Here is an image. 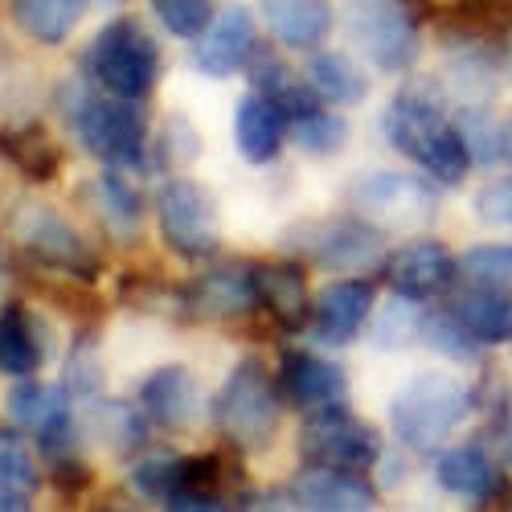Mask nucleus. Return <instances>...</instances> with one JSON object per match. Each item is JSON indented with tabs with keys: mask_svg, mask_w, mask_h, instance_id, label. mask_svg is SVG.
I'll return each mask as SVG.
<instances>
[{
	"mask_svg": "<svg viewBox=\"0 0 512 512\" xmlns=\"http://www.w3.org/2000/svg\"><path fill=\"white\" fill-rule=\"evenodd\" d=\"M185 304L201 320H238V316H250L254 308L263 304L259 275H254V267H246V263L213 267V271H205L185 291Z\"/></svg>",
	"mask_w": 512,
	"mask_h": 512,
	"instance_id": "17",
	"label": "nucleus"
},
{
	"mask_svg": "<svg viewBox=\"0 0 512 512\" xmlns=\"http://www.w3.org/2000/svg\"><path fill=\"white\" fill-rule=\"evenodd\" d=\"M381 275L398 295H410L422 304L431 295L451 291V283L459 279V254H451V246L439 238H410L386 254Z\"/></svg>",
	"mask_w": 512,
	"mask_h": 512,
	"instance_id": "13",
	"label": "nucleus"
},
{
	"mask_svg": "<svg viewBox=\"0 0 512 512\" xmlns=\"http://www.w3.org/2000/svg\"><path fill=\"white\" fill-rule=\"evenodd\" d=\"M422 340H426V345H431L435 353L451 357V361H467V357H476V353H480V345L463 332V324H459L447 308L435 312V316H426V324H422Z\"/></svg>",
	"mask_w": 512,
	"mask_h": 512,
	"instance_id": "39",
	"label": "nucleus"
},
{
	"mask_svg": "<svg viewBox=\"0 0 512 512\" xmlns=\"http://www.w3.org/2000/svg\"><path fill=\"white\" fill-rule=\"evenodd\" d=\"M70 127L78 144L87 148L103 168L136 173L148 160V127L140 115V103L119 99L107 91L78 87L70 99Z\"/></svg>",
	"mask_w": 512,
	"mask_h": 512,
	"instance_id": "4",
	"label": "nucleus"
},
{
	"mask_svg": "<svg viewBox=\"0 0 512 512\" xmlns=\"http://www.w3.org/2000/svg\"><path fill=\"white\" fill-rule=\"evenodd\" d=\"M291 140L308 156H332V152H340L349 144V123H345V115L316 107L300 119H291Z\"/></svg>",
	"mask_w": 512,
	"mask_h": 512,
	"instance_id": "33",
	"label": "nucleus"
},
{
	"mask_svg": "<svg viewBox=\"0 0 512 512\" xmlns=\"http://www.w3.org/2000/svg\"><path fill=\"white\" fill-rule=\"evenodd\" d=\"M508 426H512V410H508Z\"/></svg>",
	"mask_w": 512,
	"mask_h": 512,
	"instance_id": "44",
	"label": "nucleus"
},
{
	"mask_svg": "<svg viewBox=\"0 0 512 512\" xmlns=\"http://www.w3.org/2000/svg\"><path fill=\"white\" fill-rule=\"evenodd\" d=\"M500 160L512 168V115L500 119Z\"/></svg>",
	"mask_w": 512,
	"mask_h": 512,
	"instance_id": "42",
	"label": "nucleus"
},
{
	"mask_svg": "<svg viewBox=\"0 0 512 512\" xmlns=\"http://www.w3.org/2000/svg\"><path fill=\"white\" fill-rule=\"evenodd\" d=\"M287 136H291V119L259 91H250L234 107V144L250 164H271Z\"/></svg>",
	"mask_w": 512,
	"mask_h": 512,
	"instance_id": "24",
	"label": "nucleus"
},
{
	"mask_svg": "<svg viewBox=\"0 0 512 512\" xmlns=\"http://www.w3.org/2000/svg\"><path fill=\"white\" fill-rule=\"evenodd\" d=\"M152 13L173 37L193 41L205 33V25L213 21L218 9H213V0H152Z\"/></svg>",
	"mask_w": 512,
	"mask_h": 512,
	"instance_id": "38",
	"label": "nucleus"
},
{
	"mask_svg": "<svg viewBox=\"0 0 512 512\" xmlns=\"http://www.w3.org/2000/svg\"><path fill=\"white\" fill-rule=\"evenodd\" d=\"M275 381H279V394L308 414L349 406V373L320 353H304V349L283 353Z\"/></svg>",
	"mask_w": 512,
	"mask_h": 512,
	"instance_id": "15",
	"label": "nucleus"
},
{
	"mask_svg": "<svg viewBox=\"0 0 512 512\" xmlns=\"http://www.w3.org/2000/svg\"><path fill=\"white\" fill-rule=\"evenodd\" d=\"M259 275V295L263 308L275 316L279 328L300 332L312 320V300H308V271L291 259H275V263H259L254 267Z\"/></svg>",
	"mask_w": 512,
	"mask_h": 512,
	"instance_id": "23",
	"label": "nucleus"
},
{
	"mask_svg": "<svg viewBox=\"0 0 512 512\" xmlns=\"http://www.w3.org/2000/svg\"><path fill=\"white\" fill-rule=\"evenodd\" d=\"M87 5L91 0H13V21L37 46H62Z\"/></svg>",
	"mask_w": 512,
	"mask_h": 512,
	"instance_id": "29",
	"label": "nucleus"
},
{
	"mask_svg": "<svg viewBox=\"0 0 512 512\" xmlns=\"http://www.w3.org/2000/svg\"><path fill=\"white\" fill-rule=\"evenodd\" d=\"M246 78H250V91H259L263 99H271L287 119H300V115L324 107L320 91L312 87V78L304 82L300 70H291L275 54H254L250 66H246Z\"/></svg>",
	"mask_w": 512,
	"mask_h": 512,
	"instance_id": "26",
	"label": "nucleus"
},
{
	"mask_svg": "<svg viewBox=\"0 0 512 512\" xmlns=\"http://www.w3.org/2000/svg\"><path fill=\"white\" fill-rule=\"evenodd\" d=\"M504 70H508V78H512V41H508V54H504Z\"/></svg>",
	"mask_w": 512,
	"mask_h": 512,
	"instance_id": "43",
	"label": "nucleus"
},
{
	"mask_svg": "<svg viewBox=\"0 0 512 512\" xmlns=\"http://www.w3.org/2000/svg\"><path fill=\"white\" fill-rule=\"evenodd\" d=\"M308 78H312V87L320 91V99L336 103V107H357L369 95V74L349 54L312 50L308 54Z\"/></svg>",
	"mask_w": 512,
	"mask_h": 512,
	"instance_id": "30",
	"label": "nucleus"
},
{
	"mask_svg": "<svg viewBox=\"0 0 512 512\" xmlns=\"http://www.w3.org/2000/svg\"><path fill=\"white\" fill-rule=\"evenodd\" d=\"M455 127L472 152V164H496L500 160V119L488 115V107H463L455 115Z\"/></svg>",
	"mask_w": 512,
	"mask_h": 512,
	"instance_id": "37",
	"label": "nucleus"
},
{
	"mask_svg": "<svg viewBox=\"0 0 512 512\" xmlns=\"http://www.w3.org/2000/svg\"><path fill=\"white\" fill-rule=\"evenodd\" d=\"M300 455L308 463H332L349 467V472H369L381 463V431L369 422H361L349 406L332 410H312V418L300 431Z\"/></svg>",
	"mask_w": 512,
	"mask_h": 512,
	"instance_id": "9",
	"label": "nucleus"
},
{
	"mask_svg": "<svg viewBox=\"0 0 512 512\" xmlns=\"http://www.w3.org/2000/svg\"><path fill=\"white\" fill-rule=\"evenodd\" d=\"M41 488L37 447L25 426H0V512H21Z\"/></svg>",
	"mask_w": 512,
	"mask_h": 512,
	"instance_id": "25",
	"label": "nucleus"
},
{
	"mask_svg": "<svg viewBox=\"0 0 512 512\" xmlns=\"http://www.w3.org/2000/svg\"><path fill=\"white\" fill-rule=\"evenodd\" d=\"M283 500L300 508H316V512H361V508H377V488L373 480H365V472H349V467H332V463H308L287 484Z\"/></svg>",
	"mask_w": 512,
	"mask_h": 512,
	"instance_id": "16",
	"label": "nucleus"
},
{
	"mask_svg": "<svg viewBox=\"0 0 512 512\" xmlns=\"http://www.w3.org/2000/svg\"><path fill=\"white\" fill-rule=\"evenodd\" d=\"M422 324H426V312L418 308V300H410V295H398L394 300H386L381 308H373L369 316V340L377 349H406L414 345V340H422Z\"/></svg>",
	"mask_w": 512,
	"mask_h": 512,
	"instance_id": "32",
	"label": "nucleus"
},
{
	"mask_svg": "<svg viewBox=\"0 0 512 512\" xmlns=\"http://www.w3.org/2000/svg\"><path fill=\"white\" fill-rule=\"evenodd\" d=\"M95 197H99V205H103V218H107V222H115V230H119L123 238H132V234H136V226H140L144 201H140V193H136L132 185L123 181L119 168H107V173L99 177Z\"/></svg>",
	"mask_w": 512,
	"mask_h": 512,
	"instance_id": "35",
	"label": "nucleus"
},
{
	"mask_svg": "<svg viewBox=\"0 0 512 512\" xmlns=\"http://www.w3.org/2000/svg\"><path fill=\"white\" fill-rule=\"evenodd\" d=\"M99 418H103V439L111 443V447H119V451H136L140 443H144V410L140 406H123V402H111V406H103L99 410Z\"/></svg>",
	"mask_w": 512,
	"mask_h": 512,
	"instance_id": "40",
	"label": "nucleus"
},
{
	"mask_svg": "<svg viewBox=\"0 0 512 512\" xmlns=\"http://www.w3.org/2000/svg\"><path fill=\"white\" fill-rule=\"evenodd\" d=\"M156 226L164 246L181 254L189 263L213 259L222 246V230H218V209L213 197L197 185V181H168L156 197Z\"/></svg>",
	"mask_w": 512,
	"mask_h": 512,
	"instance_id": "8",
	"label": "nucleus"
},
{
	"mask_svg": "<svg viewBox=\"0 0 512 512\" xmlns=\"http://www.w3.org/2000/svg\"><path fill=\"white\" fill-rule=\"evenodd\" d=\"M70 394L66 386H41V381H21L17 390H9V418L17 426H25L29 435L41 439L46 451H62L70 431H74V410H70Z\"/></svg>",
	"mask_w": 512,
	"mask_h": 512,
	"instance_id": "18",
	"label": "nucleus"
},
{
	"mask_svg": "<svg viewBox=\"0 0 512 512\" xmlns=\"http://www.w3.org/2000/svg\"><path fill=\"white\" fill-rule=\"evenodd\" d=\"M463 283H488L512 291V242H480L459 254Z\"/></svg>",
	"mask_w": 512,
	"mask_h": 512,
	"instance_id": "34",
	"label": "nucleus"
},
{
	"mask_svg": "<svg viewBox=\"0 0 512 512\" xmlns=\"http://www.w3.org/2000/svg\"><path fill=\"white\" fill-rule=\"evenodd\" d=\"M17 238L29 250V259L41 263V267L66 271L74 279H95L99 275L95 250L82 242V234L50 205H25L17 213Z\"/></svg>",
	"mask_w": 512,
	"mask_h": 512,
	"instance_id": "10",
	"label": "nucleus"
},
{
	"mask_svg": "<svg viewBox=\"0 0 512 512\" xmlns=\"http://www.w3.org/2000/svg\"><path fill=\"white\" fill-rule=\"evenodd\" d=\"M304 254L324 267V271H340V275H357L369 271L377 263H386V230L365 222V218H340V222H320L308 226L300 234Z\"/></svg>",
	"mask_w": 512,
	"mask_h": 512,
	"instance_id": "11",
	"label": "nucleus"
},
{
	"mask_svg": "<svg viewBox=\"0 0 512 512\" xmlns=\"http://www.w3.org/2000/svg\"><path fill=\"white\" fill-rule=\"evenodd\" d=\"M381 136L439 185H459L472 168V152L447 115V95L435 78H410L390 99V107L381 111Z\"/></svg>",
	"mask_w": 512,
	"mask_h": 512,
	"instance_id": "1",
	"label": "nucleus"
},
{
	"mask_svg": "<svg viewBox=\"0 0 512 512\" xmlns=\"http://www.w3.org/2000/svg\"><path fill=\"white\" fill-rule=\"evenodd\" d=\"M140 410L148 422L168 426V431H185L201 418V381L189 365H160L140 381Z\"/></svg>",
	"mask_w": 512,
	"mask_h": 512,
	"instance_id": "19",
	"label": "nucleus"
},
{
	"mask_svg": "<svg viewBox=\"0 0 512 512\" xmlns=\"http://www.w3.org/2000/svg\"><path fill=\"white\" fill-rule=\"evenodd\" d=\"M467 410H472V386H463L451 373L422 369L394 394L390 422L402 447H410L414 455H439Z\"/></svg>",
	"mask_w": 512,
	"mask_h": 512,
	"instance_id": "2",
	"label": "nucleus"
},
{
	"mask_svg": "<svg viewBox=\"0 0 512 512\" xmlns=\"http://www.w3.org/2000/svg\"><path fill=\"white\" fill-rule=\"evenodd\" d=\"M0 160L13 164L25 181H37V185L54 181L58 168H62V152L41 123L0 127Z\"/></svg>",
	"mask_w": 512,
	"mask_h": 512,
	"instance_id": "27",
	"label": "nucleus"
},
{
	"mask_svg": "<svg viewBox=\"0 0 512 512\" xmlns=\"http://www.w3.org/2000/svg\"><path fill=\"white\" fill-rule=\"evenodd\" d=\"M209 410L238 451H263L279 431V381L259 357H246L226 373Z\"/></svg>",
	"mask_w": 512,
	"mask_h": 512,
	"instance_id": "5",
	"label": "nucleus"
},
{
	"mask_svg": "<svg viewBox=\"0 0 512 512\" xmlns=\"http://www.w3.org/2000/svg\"><path fill=\"white\" fill-rule=\"evenodd\" d=\"M254 46H259V21L246 5H222L205 25L201 37H193V66L209 78H230L250 66Z\"/></svg>",
	"mask_w": 512,
	"mask_h": 512,
	"instance_id": "14",
	"label": "nucleus"
},
{
	"mask_svg": "<svg viewBox=\"0 0 512 512\" xmlns=\"http://www.w3.org/2000/svg\"><path fill=\"white\" fill-rule=\"evenodd\" d=\"M345 25L361 58L381 74H406L418 62L422 33L402 0H349Z\"/></svg>",
	"mask_w": 512,
	"mask_h": 512,
	"instance_id": "7",
	"label": "nucleus"
},
{
	"mask_svg": "<svg viewBox=\"0 0 512 512\" xmlns=\"http://www.w3.org/2000/svg\"><path fill=\"white\" fill-rule=\"evenodd\" d=\"M447 312L463 324V332L472 336L480 349L512 345V291L508 287L463 283L447 300Z\"/></svg>",
	"mask_w": 512,
	"mask_h": 512,
	"instance_id": "20",
	"label": "nucleus"
},
{
	"mask_svg": "<svg viewBox=\"0 0 512 512\" xmlns=\"http://www.w3.org/2000/svg\"><path fill=\"white\" fill-rule=\"evenodd\" d=\"M263 21H267L271 37L283 50L312 54L328 41V33L336 25V13H332L328 0H271Z\"/></svg>",
	"mask_w": 512,
	"mask_h": 512,
	"instance_id": "22",
	"label": "nucleus"
},
{
	"mask_svg": "<svg viewBox=\"0 0 512 512\" xmlns=\"http://www.w3.org/2000/svg\"><path fill=\"white\" fill-rule=\"evenodd\" d=\"M476 213L488 226H512V177L484 185L476 193Z\"/></svg>",
	"mask_w": 512,
	"mask_h": 512,
	"instance_id": "41",
	"label": "nucleus"
},
{
	"mask_svg": "<svg viewBox=\"0 0 512 512\" xmlns=\"http://www.w3.org/2000/svg\"><path fill=\"white\" fill-rule=\"evenodd\" d=\"M349 205L357 218H365L381 230H418V226L435 222L439 189H435V177L377 168V173H361L349 185Z\"/></svg>",
	"mask_w": 512,
	"mask_h": 512,
	"instance_id": "6",
	"label": "nucleus"
},
{
	"mask_svg": "<svg viewBox=\"0 0 512 512\" xmlns=\"http://www.w3.org/2000/svg\"><path fill=\"white\" fill-rule=\"evenodd\" d=\"M82 70L99 91L144 103L164 74V58L156 37L136 17H115L82 50Z\"/></svg>",
	"mask_w": 512,
	"mask_h": 512,
	"instance_id": "3",
	"label": "nucleus"
},
{
	"mask_svg": "<svg viewBox=\"0 0 512 512\" xmlns=\"http://www.w3.org/2000/svg\"><path fill=\"white\" fill-rule=\"evenodd\" d=\"M41 361H46V349L37 340L33 316L21 304H5V312H0V373L33 377Z\"/></svg>",
	"mask_w": 512,
	"mask_h": 512,
	"instance_id": "31",
	"label": "nucleus"
},
{
	"mask_svg": "<svg viewBox=\"0 0 512 512\" xmlns=\"http://www.w3.org/2000/svg\"><path fill=\"white\" fill-rule=\"evenodd\" d=\"M377 308V291L369 279L361 275H345L328 283L316 304H312V320H308V332L316 345L324 349H349L353 340L369 328V316Z\"/></svg>",
	"mask_w": 512,
	"mask_h": 512,
	"instance_id": "12",
	"label": "nucleus"
},
{
	"mask_svg": "<svg viewBox=\"0 0 512 512\" xmlns=\"http://www.w3.org/2000/svg\"><path fill=\"white\" fill-rule=\"evenodd\" d=\"M103 361H99V349H95V336H82L74 340L70 349V361H66V394L74 402H91L95 394H103Z\"/></svg>",
	"mask_w": 512,
	"mask_h": 512,
	"instance_id": "36",
	"label": "nucleus"
},
{
	"mask_svg": "<svg viewBox=\"0 0 512 512\" xmlns=\"http://www.w3.org/2000/svg\"><path fill=\"white\" fill-rule=\"evenodd\" d=\"M496 78L500 62L476 41H463L459 50L447 54V91L463 99V107H488V99L496 95Z\"/></svg>",
	"mask_w": 512,
	"mask_h": 512,
	"instance_id": "28",
	"label": "nucleus"
},
{
	"mask_svg": "<svg viewBox=\"0 0 512 512\" xmlns=\"http://www.w3.org/2000/svg\"><path fill=\"white\" fill-rule=\"evenodd\" d=\"M435 480L443 492L472 500V504H488L504 492V472L496 467V459L484 447H451L439 451L435 459Z\"/></svg>",
	"mask_w": 512,
	"mask_h": 512,
	"instance_id": "21",
	"label": "nucleus"
}]
</instances>
